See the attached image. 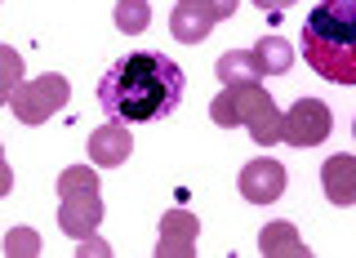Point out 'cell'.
Wrapping results in <instances>:
<instances>
[{
	"label": "cell",
	"instance_id": "obj_1",
	"mask_svg": "<svg viewBox=\"0 0 356 258\" xmlns=\"http://www.w3.org/2000/svg\"><path fill=\"white\" fill-rule=\"evenodd\" d=\"M183 72L174 58L156 49H138V54H120L107 67V76L98 81V103L111 120L125 125H147L161 120L183 103Z\"/></svg>",
	"mask_w": 356,
	"mask_h": 258
},
{
	"label": "cell",
	"instance_id": "obj_2",
	"mask_svg": "<svg viewBox=\"0 0 356 258\" xmlns=\"http://www.w3.org/2000/svg\"><path fill=\"white\" fill-rule=\"evenodd\" d=\"M303 58L330 85H356V0H321L303 22Z\"/></svg>",
	"mask_w": 356,
	"mask_h": 258
},
{
	"label": "cell",
	"instance_id": "obj_3",
	"mask_svg": "<svg viewBox=\"0 0 356 258\" xmlns=\"http://www.w3.org/2000/svg\"><path fill=\"white\" fill-rule=\"evenodd\" d=\"M209 116L222 129H250V138L263 143V147L285 138V111L272 103V94L263 85H241V89L222 85V94L209 103Z\"/></svg>",
	"mask_w": 356,
	"mask_h": 258
},
{
	"label": "cell",
	"instance_id": "obj_4",
	"mask_svg": "<svg viewBox=\"0 0 356 258\" xmlns=\"http://www.w3.org/2000/svg\"><path fill=\"white\" fill-rule=\"evenodd\" d=\"M67 98H72V89L58 72H44L36 81H18V89L9 94V107H14V116L22 125H44V120L54 116V111L67 107Z\"/></svg>",
	"mask_w": 356,
	"mask_h": 258
},
{
	"label": "cell",
	"instance_id": "obj_5",
	"mask_svg": "<svg viewBox=\"0 0 356 258\" xmlns=\"http://www.w3.org/2000/svg\"><path fill=\"white\" fill-rule=\"evenodd\" d=\"M330 129H334V116L321 98H298L285 111V143L289 147H316V143L330 138Z\"/></svg>",
	"mask_w": 356,
	"mask_h": 258
},
{
	"label": "cell",
	"instance_id": "obj_6",
	"mask_svg": "<svg viewBox=\"0 0 356 258\" xmlns=\"http://www.w3.org/2000/svg\"><path fill=\"white\" fill-rule=\"evenodd\" d=\"M285 192V165L272 161V156H259L241 170V196L254 200V205H272L276 196Z\"/></svg>",
	"mask_w": 356,
	"mask_h": 258
},
{
	"label": "cell",
	"instance_id": "obj_7",
	"mask_svg": "<svg viewBox=\"0 0 356 258\" xmlns=\"http://www.w3.org/2000/svg\"><path fill=\"white\" fill-rule=\"evenodd\" d=\"M196 232L200 223L192 209H170L161 218V241H156V258H192L196 254Z\"/></svg>",
	"mask_w": 356,
	"mask_h": 258
},
{
	"label": "cell",
	"instance_id": "obj_8",
	"mask_svg": "<svg viewBox=\"0 0 356 258\" xmlns=\"http://www.w3.org/2000/svg\"><path fill=\"white\" fill-rule=\"evenodd\" d=\"M129 152H134V134L125 129V120L89 134V161H94L98 170H116V165H125Z\"/></svg>",
	"mask_w": 356,
	"mask_h": 258
},
{
	"label": "cell",
	"instance_id": "obj_9",
	"mask_svg": "<svg viewBox=\"0 0 356 258\" xmlns=\"http://www.w3.org/2000/svg\"><path fill=\"white\" fill-rule=\"evenodd\" d=\"M98 223H103V200H98V192L63 196V205H58V227L67 232V236L85 241L89 232H98Z\"/></svg>",
	"mask_w": 356,
	"mask_h": 258
},
{
	"label": "cell",
	"instance_id": "obj_10",
	"mask_svg": "<svg viewBox=\"0 0 356 258\" xmlns=\"http://www.w3.org/2000/svg\"><path fill=\"white\" fill-rule=\"evenodd\" d=\"M321 187H325L330 205H356V156L339 152L321 165Z\"/></svg>",
	"mask_w": 356,
	"mask_h": 258
},
{
	"label": "cell",
	"instance_id": "obj_11",
	"mask_svg": "<svg viewBox=\"0 0 356 258\" xmlns=\"http://www.w3.org/2000/svg\"><path fill=\"white\" fill-rule=\"evenodd\" d=\"M214 27H218V22L209 18V9L200 5V0H174V14H170V31H174V40L196 45V40H205Z\"/></svg>",
	"mask_w": 356,
	"mask_h": 258
},
{
	"label": "cell",
	"instance_id": "obj_12",
	"mask_svg": "<svg viewBox=\"0 0 356 258\" xmlns=\"http://www.w3.org/2000/svg\"><path fill=\"white\" fill-rule=\"evenodd\" d=\"M259 250H263L267 258H281V254L307 258V245H303V236L294 232V223H267V227L259 232Z\"/></svg>",
	"mask_w": 356,
	"mask_h": 258
},
{
	"label": "cell",
	"instance_id": "obj_13",
	"mask_svg": "<svg viewBox=\"0 0 356 258\" xmlns=\"http://www.w3.org/2000/svg\"><path fill=\"white\" fill-rule=\"evenodd\" d=\"M250 58H254V67H259V76H285L289 63H294V49H289L281 36H263L250 49Z\"/></svg>",
	"mask_w": 356,
	"mask_h": 258
},
{
	"label": "cell",
	"instance_id": "obj_14",
	"mask_svg": "<svg viewBox=\"0 0 356 258\" xmlns=\"http://www.w3.org/2000/svg\"><path fill=\"white\" fill-rule=\"evenodd\" d=\"M218 81L227 89H241V85H259L263 76H259V67H254L250 49H227L218 58Z\"/></svg>",
	"mask_w": 356,
	"mask_h": 258
},
{
	"label": "cell",
	"instance_id": "obj_15",
	"mask_svg": "<svg viewBox=\"0 0 356 258\" xmlns=\"http://www.w3.org/2000/svg\"><path fill=\"white\" fill-rule=\"evenodd\" d=\"M152 22V5L147 0H116V27L125 36H143Z\"/></svg>",
	"mask_w": 356,
	"mask_h": 258
},
{
	"label": "cell",
	"instance_id": "obj_16",
	"mask_svg": "<svg viewBox=\"0 0 356 258\" xmlns=\"http://www.w3.org/2000/svg\"><path fill=\"white\" fill-rule=\"evenodd\" d=\"M98 192V165H72L58 174V196H85Z\"/></svg>",
	"mask_w": 356,
	"mask_h": 258
},
{
	"label": "cell",
	"instance_id": "obj_17",
	"mask_svg": "<svg viewBox=\"0 0 356 258\" xmlns=\"http://www.w3.org/2000/svg\"><path fill=\"white\" fill-rule=\"evenodd\" d=\"M22 81V54L9 49V45H0V103H9V94L18 89Z\"/></svg>",
	"mask_w": 356,
	"mask_h": 258
},
{
	"label": "cell",
	"instance_id": "obj_18",
	"mask_svg": "<svg viewBox=\"0 0 356 258\" xmlns=\"http://www.w3.org/2000/svg\"><path fill=\"white\" fill-rule=\"evenodd\" d=\"M5 254L9 258H22V254H40V236L31 227H14L5 236Z\"/></svg>",
	"mask_w": 356,
	"mask_h": 258
},
{
	"label": "cell",
	"instance_id": "obj_19",
	"mask_svg": "<svg viewBox=\"0 0 356 258\" xmlns=\"http://www.w3.org/2000/svg\"><path fill=\"white\" fill-rule=\"evenodd\" d=\"M200 5L209 9V18H214V22H227L232 14H236V5H241V0H200Z\"/></svg>",
	"mask_w": 356,
	"mask_h": 258
},
{
	"label": "cell",
	"instance_id": "obj_20",
	"mask_svg": "<svg viewBox=\"0 0 356 258\" xmlns=\"http://www.w3.org/2000/svg\"><path fill=\"white\" fill-rule=\"evenodd\" d=\"M9 187H14V170L5 165V147H0V196H9Z\"/></svg>",
	"mask_w": 356,
	"mask_h": 258
},
{
	"label": "cell",
	"instance_id": "obj_21",
	"mask_svg": "<svg viewBox=\"0 0 356 258\" xmlns=\"http://www.w3.org/2000/svg\"><path fill=\"white\" fill-rule=\"evenodd\" d=\"M259 9H267V14H281V9H289V5H298V0H254Z\"/></svg>",
	"mask_w": 356,
	"mask_h": 258
},
{
	"label": "cell",
	"instance_id": "obj_22",
	"mask_svg": "<svg viewBox=\"0 0 356 258\" xmlns=\"http://www.w3.org/2000/svg\"><path fill=\"white\" fill-rule=\"evenodd\" d=\"M352 134H356V120H352Z\"/></svg>",
	"mask_w": 356,
	"mask_h": 258
}]
</instances>
